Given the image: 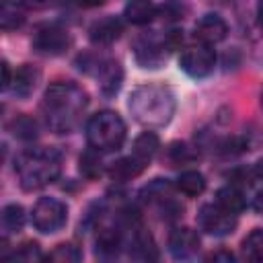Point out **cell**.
I'll return each mask as SVG.
<instances>
[{
    "instance_id": "cell-1",
    "label": "cell",
    "mask_w": 263,
    "mask_h": 263,
    "mask_svg": "<svg viewBox=\"0 0 263 263\" xmlns=\"http://www.w3.org/2000/svg\"><path fill=\"white\" fill-rule=\"evenodd\" d=\"M88 105V97L76 82H53L41 103L45 123L55 134L72 132Z\"/></svg>"
},
{
    "instance_id": "cell-2",
    "label": "cell",
    "mask_w": 263,
    "mask_h": 263,
    "mask_svg": "<svg viewBox=\"0 0 263 263\" xmlns=\"http://www.w3.org/2000/svg\"><path fill=\"white\" fill-rule=\"evenodd\" d=\"M134 119L144 127L166 125L177 109L175 95L164 84H142L129 95L127 103Z\"/></svg>"
},
{
    "instance_id": "cell-3",
    "label": "cell",
    "mask_w": 263,
    "mask_h": 263,
    "mask_svg": "<svg viewBox=\"0 0 263 263\" xmlns=\"http://www.w3.org/2000/svg\"><path fill=\"white\" fill-rule=\"evenodd\" d=\"M62 158L53 148H31L18 154L14 160V173L18 175L25 191H37L47 187L60 177Z\"/></svg>"
},
{
    "instance_id": "cell-4",
    "label": "cell",
    "mask_w": 263,
    "mask_h": 263,
    "mask_svg": "<svg viewBox=\"0 0 263 263\" xmlns=\"http://www.w3.org/2000/svg\"><path fill=\"white\" fill-rule=\"evenodd\" d=\"M125 123L115 111H99L86 121V140L88 146L99 152H113L121 148L125 140Z\"/></svg>"
},
{
    "instance_id": "cell-5",
    "label": "cell",
    "mask_w": 263,
    "mask_h": 263,
    "mask_svg": "<svg viewBox=\"0 0 263 263\" xmlns=\"http://www.w3.org/2000/svg\"><path fill=\"white\" fill-rule=\"evenodd\" d=\"M33 226L43 234H53L62 230L68 222V208L55 197H39L31 212Z\"/></svg>"
},
{
    "instance_id": "cell-6",
    "label": "cell",
    "mask_w": 263,
    "mask_h": 263,
    "mask_svg": "<svg viewBox=\"0 0 263 263\" xmlns=\"http://www.w3.org/2000/svg\"><path fill=\"white\" fill-rule=\"evenodd\" d=\"M179 66L191 78H205V76H210L214 72L216 53H214V49L208 43L189 45V47H185L181 51Z\"/></svg>"
},
{
    "instance_id": "cell-7",
    "label": "cell",
    "mask_w": 263,
    "mask_h": 263,
    "mask_svg": "<svg viewBox=\"0 0 263 263\" xmlns=\"http://www.w3.org/2000/svg\"><path fill=\"white\" fill-rule=\"evenodd\" d=\"M197 222L201 226V230H205L212 236H228L234 232L236 228V214L224 210L218 203H208L199 210L197 214Z\"/></svg>"
},
{
    "instance_id": "cell-8",
    "label": "cell",
    "mask_w": 263,
    "mask_h": 263,
    "mask_svg": "<svg viewBox=\"0 0 263 263\" xmlns=\"http://www.w3.org/2000/svg\"><path fill=\"white\" fill-rule=\"evenodd\" d=\"M70 33L58 25L39 27L33 35V47L43 55H60L70 47Z\"/></svg>"
},
{
    "instance_id": "cell-9",
    "label": "cell",
    "mask_w": 263,
    "mask_h": 263,
    "mask_svg": "<svg viewBox=\"0 0 263 263\" xmlns=\"http://www.w3.org/2000/svg\"><path fill=\"white\" fill-rule=\"evenodd\" d=\"M168 251L175 259H191L199 251V236L193 228H175L168 236Z\"/></svg>"
},
{
    "instance_id": "cell-10",
    "label": "cell",
    "mask_w": 263,
    "mask_h": 263,
    "mask_svg": "<svg viewBox=\"0 0 263 263\" xmlns=\"http://www.w3.org/2000/svg\"><path fill=\"white\" fill-rule=\"evenodd\" d=\"M228 33V25L220 14H203L197 23H195V39H199V43H208L214 45L218 41H222Z\"/></svg>"
},
{
    "instance_id": "cell-11",
    "label": "cell",
    "mask_w": 263,
    "mask_h": 263,
    "mask_svg": "<svg viewBox=\"0 0 263 263\" xmlns=\"http://www.w3.org/2000/svg\"><path fill=\"white\" fill-rule=\"evenodd\" d=\"M121 33H123L121 21L115 18V16H105V18L97 21V23L90 27L88 37H90V41L97 43V45H109V43H113L115 39H119Z\"/></svg>"
},
{
    "instance_id": "cell-12",
    "label": "cell",
    "mask_w": 263,
    "mask_h": 263,
    "mask_svg": "<svg viewBox=\"0 0 263 263\" xmlns=\"http://www.w3.org/2000/svg\"><path fill=\"white\" fill-rule=\"evenodd\" d=\"M39 70L35 68V66H31V64H23L21 68H16V72H14V76H12V84H10V90L18 97V99H27L33 90H35V86H37V82H39Z\"/></svg>"
},
{
    "instance_id": "cell-13",
    "label": "cell",
    "mask_w": 263,
    "mask_h": 263,
    "mask_svg": "<svg viewBox=\"0 0 263 263\" xmlns=\"http://www.w3.org/2000/svg\"><path fill=\"white\" fill-rule=\"evenodd\" d=\"M158 14V6L152 2V0H129L123 8V16L127 23L132 25H148L156 18Z\"/></svg>"
},
{
    "instance_id": "cell-14",
    "label": "cell",
    "mask_w": 263,
    "mask_h": 263,
    "mask_svg": "<svg viewBox=\"0 0 263 263\" xmlns=\"http://www.w3.org/2000/svg\"><path fill=\"white\" fill-rule=\"evenodd\" d=\"M97 76L101 82V92L105 97H113L123 82V70H121L119 62H115V60H105L103 66L99 68Z\"/></svg>"
},
{
    "instance_id": "cell-15",
    "label": "cell",
    "mask_w": 263,
    "mask_h": 263,
    "mask_svg": "<svg viewBox=\"0 0 263 263\" xmlns=\"http://www.w3.org/2000/svg\"><path fill=\"white\" fill-rule=\"evenodd\" d=\"M134 150H132V154L136 156V158H140L142 162H150L152 158H154V154L158 152V148H160V140H158V136L154 134V132H142L136 140H134V146H132Z\"/></svg>"
},
{
    "instance_id": "cell-16",
    "label": "cell",
    "mask_w": 263,
    "mask_h": 263,
    "mask_svg": "<svg viewBox=\"0 0 263 263\" xmlns=\"http://www.w3.org/2000/svg\"><path fill=\"white\" fill-rule=\"evenodd\" d=\"M146 168V162H142L140 158H136L134 154L127 156V158H121L117 162L111 164L109 168V175L115 179V181H129L134 177H138L142 171Z\"/></svg>"
},
{
    "instance_id": "cell-17",
    "label": "cell",
    "mask_w": 263,
    "mask_h": 263,
    "mask_svg": "<svg viewBox=\"0 0 263 263\" xmlns=\"http://www.w3.org/2000/svg\"><path fill=\"white\" fill-rule=\"evenodd\" d=\"M175 187H177L183 195H187V197H197V195H201L203 189H205V179H203V175H201L199 171H183V173L177 177Z\"/></svg>"
},
{
    "instance_id": "cell-18",
    "label": "cell",
    "mask_w": 263,
    "mask_h": 263,
    "mask_svg": "<svg viewBox=\"0 0 263 263\" xmlns=\"http://www.w3.org/2000/svg\"><path fill=\"white\" fill-rule=\"evenodd\" d=\"M216 203L222 205L224 210L232 212V214H240V212L245 210V205H247L242 191H240L238 187H234V185L220 187L218 193H216Z\"/></svg>"
},
{
    "instance_id": "cell-19",
    "label": "cell",
    "mask_w": 263,
    "mask_h": 263,
    "mask_svg": "<svg viewBox=\"0 0 263 263\" xmlns=\"http://www.w3.org/2000/svg\"><path fill=\"white\" fill-rule=\"evenodd\" d=\"M129 253H132V257H136V259H144V261H148V259H156V257H158L152 236H150L148 232H144L142 228H136L134 238H132V249H129Z\"/></svg>"
},
{
    "instance_id": "cell-20",
    "label": "cell",
    "mask_w": 263,
    "mask_h": 263,
    "mask_svg": "<svg viewBox=\"0 0 263 263\" xmlns=\"http://www.w3.org/2000/svg\"><path fill=\"white\" fill-rule=\"evenodd\" d=\"M121 249V236L119 232L111 230V228H103L97 236V255L103 257V259H109V257H117Z\"/></svg>"
},
{
    "instance_id": "cell-21",
    "label": "cell",
    "mask_w": 263,
    "mask_h": 263,
    "mask_svg": "<svg viewBox=\"0 0 263 263\" xmlns=\"http://www.w3.org/2000/svg\"><path fill=\"white\" fill-rule=\"evenodd\" d=\"M162 53H164V45H158L152 39H142L136 45V58H138L140 64H144V68L156 66L160 62Z\"/></svg>"
},
{
    "instance_id": "cell-22",
    "label": "cell",
    "mask_w": 263,
    "mask_h": 263,
    "mask_svg": "<svg viewBox=\"0 0 263 263\" xmlns=\"http://www.w3.org/2000/svg\"><path fill=\"white\" fill-rule=\"evenodd\" d=\"M23 23H25L23 4L4 0V2H2V8H0V27H2L4 31H12V29L21 27Z\"/></svg>"
},
{
    "instance_id": "cell-23",
    "label": "cell",
    "mask_w": 263,
    "mask_h": 263,
    "mask_svg": "<svg viewBox=\"0 0 263 263\" xmlns=\"http://www.w3.org/2000/svg\"><path fill=\"white\" fill-rule=\"evenodd\" d=\"M242 257L253 263H263V228H255L242 240Z\"/></svg>"
},
{
    "instance_id": "cell-24",
    "label": "cell",
    "mask_w": 263,
    "mask_h": 263,
    "mask_svg": "<svg viewBox=\"0 0 263 263\" xmlns=\"http://www.w3.org/2000/svg\"><path fill=\"white\" fill-rule=\"evenodd\" d=\"M25 226V210L18 203H8L2 210V228L12 234V232H21V228Z\"/></svg>"
},
{
    "instance_id": "cell-25",
    "label": "cell",
    "mask_w": 263,
    "mask_h": 263,
    "mask_svg": "<svg viewBox=\"0 0 263 263\" xmlns=\"http://www.w3.org/2000/svg\"><path fill=\"white\" fill-rule=\"evenodd\" d=\"M8 127H10V132H12V136H16L18 140L29 142V140H35V138H37V123H35V119L29 117V115H16V117L10 121Z\"/></svg>"
},
{
    "instance_id": "cell-26",
    "label": "cell",
    "mask_w": 263,
    "mask_h": 263,
    "mask_svg": "<svg viewBox=\"0 0 263 263\" xmlns=\"http://www.w3.org/2000/svg\"><path fill=\"white\" fill-rule=\"evenodd\" d=\"M45 259L47 261H58V263H76V261L82 259V251L72 242H62Z\"/></svg>"
},
{
    "instance_id": "cell-27",
    "label": "cell",
    "mask_w": 263,
    "mask_h": 263,
    "mask_svg": "<svg viewBox=\"0 0 263 263\" xmlns=\"http://www.w3.org/2000/svg\"><path fill=\"white\" fill-rule=\"evenodd\" d=\"M80 173L88 179H95L101 175V152L95 148H88L80 156Z\"/></svg>"
},
{
    "instance_id": "cell-28",
    "label": "cell",
    "mask_w": 263,
    "mask_h": 263,
    "mask_svg": "<svg viewBox=\"0 0 263 263\" xmlns=\"http://www.w3.org/2000/svg\"><path fill=\"white\" fill-rule=\"evenodd\" d=\"M12 259H21V261H39V259H43V253H41V249H39L37 242L27 240V242H23V245L14 251Z\"/></svg>"
},
{
    "instance_id": "cell-29",
    "label": "cell",
    "mask_w": 263,
    "mask_h": 263,
    "mask_svg": "<svg viewBox=\"0 0 263 263\" xmlns=\"http://www.w3.org/2000/svg\"><path fill=\"white\" fill-rule=\"evenodd\" d=\"M168 154H171L173 162H177V164L187 162V160H191V158H193V154H191L189 146H187V144H179V142H177V144H171Z\"/></svg>"
},
{
    "instance_id": "cell-30",
    "label": "cell",
    "mask_w": 263,
    "mask_h": 263,
    "mask_svg": "<svg viewBox=\"0 0 263 263\" xmlns=\"http://www.w3.org/2000/svg\"><path fill=\"white\" fill-rule=\"evenodd\" d=\"M23 8H29V10H41V8H47L49 4H53V0H21Z\"/></svg>"
},
{
    "instance_id": "cell-31",
    "label": "cell",
    "mask_w": 263,
    "mask_h": 263,
    "mask_svg": "<svg viewBox=\"0 0 263 263\" xmlns=\"http://www.w3.org/2000/svg\"><path fill=\"white\" fill-rule=\"evenodd\" d=\"M12 72H10V66H8V62L4 60L2 62V90H8L10 88V84H12Z\"/></svg>"
},
{
    "instance_id": "cell-32",
    "label": "cell",
    "mask_w": 263,
    "mask_h": 263,
    "mask_svg": "<svg viewBox=\"0 0 263 263\" xmlns=\"http://www.w3.org/2000/svg\"><path fill=\"white\" fill-rule=\"evenodd\" d=\"M208 261H226V263H230V261H234V255L230 251H216V253L208 255Z\"/></svg>"
},
{
    "instance_id": "cell-33",
    "label": "cell",
    "mask_w": 263,
    "mask_h": 263,
    "mask_svg": "<svg viewBox=\"0 0 263 263\" xmlns=\"http://www.w3.org/2000/svg\"><path fill=\"white\" fill-rule=\"evenodd\" d=\"M251 205H253V210H255V212L263 214V189H259V191L253 195V201H251Z\"/></svg>"
},
{
    "instance_id": "cell-34",
    "label": "cell",
    "mask_w": 263,
    "mask_h": 263,
    "mask_svg": "<svg viewBox=\"0 0 263 263\" xmlns=\"http://www.w3.org/2000/svg\"><path fill=\"white\" fill-rule=\"evenodd\" d=\"M82 6H86V8H95V6H103L107 0H78Z\"/></svg>"
},
{
    "instance_id": "cell-35",
    "label": "cell",
    "mask_w": 263,
    "mask_h": 263,
    "mask_svg": "<svg viewBox=\"0 0 263 263\" xmlns=\"http://www.w3.org/2000/svg\"><path fill=\"white\" fill-rule=\"evenodd\" d=\"M257 16H259V23L263 25V0H259L257 4Z\"/></svg>"
},
{
    "instance_id": "cell-36",
    "label": "cell",
    "mask_w": 263,
    "mask_h": 263,
    "mask_svg": "<svg viewBox=\"0 0 263 263\" xmlns=\"http://www.w3.org/2000/svg\"><path fill=\"white\" fill-rule=\"evenodd\" d=\"M255 173H257L259 177H263V158H261V160L255 164Z\"/></svg>"
},
{
    "instance_id": "cell-37",
    "label": "cell",
    "mask_w": 263,
    "mask_h": 263,
    "mask_svg": "<svg viewBox=\"0 0 263 263\" xmlns=\"http://www.w3.org/2000/svg\"><path fill=\"white\" fill-rule=\"evenodd\" d=\"M261 107H263V90H261Z\"/></svg>"
}]
</instances>
